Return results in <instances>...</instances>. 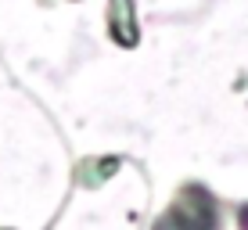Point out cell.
<instances>
[{"label": "cell", "instance_id": "cell-1", "mask_svg": "<svg viewBox=\"0 0 248 230\" xmlns=\"http://www.w3.org/2000/svg\"><path fill=\"white\" fill-rule=\"evenodd\" d=\"M237 223H241V230H248V205H241V212H237Z\"/></svg>", "mask_w": 248, "mask_h": 230}]
</instances>
